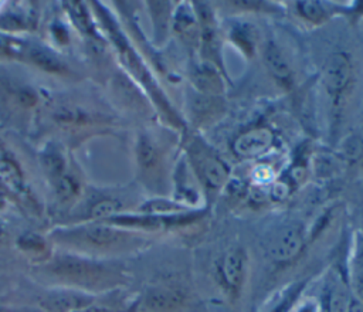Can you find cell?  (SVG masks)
<instances>
[{
	"instance_id": "6da1fadb",
	"label": "cell",
	"mask_w": 363,
	"mask_h": 312,
	"mask_svg": "<svg viewBox=\"0 0 363 312\" xmlns=\"http://www.w3.org/2000/svg\"><path fill=\"white\" fill-rule=\"evenodd\" d=\"M51 238L64 248L95 258L99 255L129 251L146 241L139 233L119 228L104 221L55 228L51 233Z\"/></svg>"
},
{
	"instance_id": "7a4b0ae2",
	"label": "cell",
	"mask_w": 363,
	"mask_h": 312,
	"mask_svg": "<svg viewBox=\"0 0 363 312\" xmlns=\"http://www.w3.org/2000/svg\"><path fill=\"white\" fill-rule=\"evenodd\" d=\"M47 277L62 286L95 294L122 282V272L111 262L77 252H65L51 257L43 268Z\"/></svg>"
},
{
	"instance_id": "3957f363",
	"label": "cell",
	"mask_w": 363,
	"mask_h": 312,
	"mask_svg": "<svg viewBox=\"0 0 363 312\" xmlns=\"http://www.w3.org/2000/svg\"><path fill=\"white\" fill-rule=\"evenodd\" d=\"M356 62L352 52L343 47L332 50L322 61L319 78L329 101L333 129L349 106L356 87Z\"/></svg>"
},
{
	"instance_id": "277c9868",
	"label": "cell",
	"mask_w": 363,
	"mask_h": 312,
	"mask_svg": "<svg viewBox=\"0 0 363 312\" xmlns=\"http://www.w3.org/2000/svg\"><path fill=\"white\" fill-rule=\"evenodd\" d=\"M186 165L207 199H214L230 180V167L216 149L199 133L189 132L183 139Z\"/></svg>"
},
{
	"instance_id": "5b68a950",
	"label": "cell",
	"mask_w": 363,
	"mask_h": 312,
	"mask_svg": "<svg viewBox=\"0 0 363 312\" xmlns=\"http://www.w3.org/2000/svg\"><path fill=\"white\" fill-rule=\"evenodd\" d=\"M95 7L98 9V16H99L101 21L104 23V28L109 34L111 40L115 43L123 64L128 67V69L132 72V75L145 87V89L150 94L155 104L163 111V113H166L169 121L176 125H183V121L177 115H174L166 96L162 94L160 88L155 82V79H153L152 74L149 72V69L146 68L145 62L140 60L139 54L132 48V45L129 44V41L126 40V37L123 35L121 28L118 27L116 21L109 16V13L104 7H101L99 4H95Z\"/></svg>"
},
{
	"instance_id": "8992f818",
	"label": "cell",
	"mask_w": 363,
	"mask_h": 312,
	"mask_svg": "<svg viewBox=\"0 0 363 312\" xmlns=\"http://www.w3.org/2000/svg\"><path fill=\"white\" fill-rule=\"evenodd\" d=\"M250 269L245 247L234 244L224 248L213 261L211 277L220 292L230 301L237 302L242 296Z\"/></svg>"
},
{
	"instance_id": "52a82bcc",
	"label": "cell",
	"mask_w": 363,
	"mask_h": 312,
	"mask_svg": "<svg viewBox=\"0 0 363 312\" xmlns=\"http://www.w3.org/2000/svg\"><path fill=\"white\" fill-rule=\"evenodd\" d=\"M306 235L302 221L296 218L282 220L264 233L261 240L264 255L275 265H286L303 251Z\"/></svg>"
},
{
	"instance_id": "ba28073f",
	"label": "cell",
	"mask_w": 363,
	"mask_h": 312,
	"mask_svg": "<svg viewBox=\"0 0 363 312\" xmlns=\"http://www.w3.org/2000/svg\"><path fill=\"white\" fill-rule=\"evenodd\" d=\"M197 24H199V54L200 60L217 67L224 75V61H223V40L218 27L216 13L210 4L206 1H191Z\"/></svg>"
},
{
	"instance_id": "9c48e42d",
	"label": "cell",
	"mask_w": 363,
	"mask_h": 312,
	"mask_svg": "<svg viewBox=\"0 0 363 312\" xmlns=\"http://www.w3.org/2000/svg\"><path fill=\"white\" fill-rule=\"evenodd\" d=\"M191 302L190 291L179 282H164L147 288L142 305L149 312H182Z\"/></svg>"
},
{
	"instance_id": "30bf717a",
	"label": "cell",
	"mask_w": 363,
	"mask_h": 312,
	"mask_svg": "<svg viewBox=\"0 0 363 312\" xmlns=\"http://www.w3.org/2000/svg\"><path fill=\"white\" fill-rule=\"evenodd\" d=\"M135 153L139 173L145 182L152 186H160L166 169V156L163 147L149 133H139Z\"/></svg>"
},
{
	"instance_id": "8fae6325",
	"label": "cell",
	"mask_w": 363,
	"mask_h": 312,
	"mask_svg": "<svg viewBox=\"0 0 363 312\" xmlns=\"http://www.w3.org/2000/svg\"><path fill=\"white\" fill-rule=\"evenodd\" d=\"M259 54L268 75L281 88L291 89L295 84V69L291 57L284 50V47L275 40L269 38L267 41H262Z\"/></svg>"
},
{
	"instance_id": "7c38bea8",
	"label": "cell",
	"mask_w": 363,
	"mask_h": 312,
	"mask_svg": "<svg viewBox=\"0 0 363 312\" xmlns=\"http://www.w3.org/2000/svg\"><path fill=\"white\" fill-rule=\"evenodd\" d=\"M275 143L272 130L265 125L251 126L238 133L231 145V152L242 159L252 160L265 156Z\"/></svg>"
},
{
	"instance_id": "4fadbf2b",
	"label": "cell",
	"mask_w": 363,
	"mask_h": 312,
	"mask_svg": "<svg viewBox=\"0 0 363 312\" xmlns=\"http://www.w3.org/2000/svg\"><path fill=\"white\" fill-rule=\"evenodd\" d=\"M95 302V294L61 286L43 295L38 299V308L44 312H75Z\"/></svg>"
},
{
	"instance_id": "5bb4252c",
	"label": "cell",
	"mask_w": 363,
	"mask_h": 312,
	"mask_svg": "<svg viewBox=\"0 0 363 312\" xmlns=\"http://www.w3.org/2000/svg\"><path fill=\"white\" fill-rule=\"evenodd\" d=\"M187 109L194 129H199L211 125L224 113V102L221 96H211L193 89L187 96Z\"/></svg>"
},
{
	"instance_id": "9a60e30c",
	"label": "cell",
	"mask_w": 363,
	"mask_h": 312,
	"mask_svg": "<svg viewBox=\"0 0 363 312\" xmlns=\"http://www.w3.org/2000/svg\"><path fill=\"white\" fill-rule=\"evenodd\" d=\"M190 84L194 91L211 96H221L225 91L224 74L206 61L194 62L189 72Z\"/></svg>"
},
{
	"instance_id": "2e32d148",
	"label": "cell",
	"mask_w": 363,
	"mask_h": 312,
	"mask_svg": "<svg viewBox=\"0 0 363 312\" xmlns=\"http://www.w3.org/2000/svg\"><path fill=\"white\" fill-rule=\"evenodd\" d=\"M225 37L238 51H241L242 55H245L247 60L257 55L262 45L258 28L245 20H237L234 23L231 21V24L227 27Z\"/></svg>"
},
{
	"instance_id": "e0dca14e",
	"label": "cell",
	"mask_w": 363,
	"mask_h": 312,
	"mask_svg": "<svg viewBox=\"0 0 363 312\" xmlns=\"http://www.w3.org/2000/svg\"><path fill=\"white\" fill-rule=\"evenodd\" d=\"M172 28L184 45L191 50L199 48V24L191 4L176 6L172 13Z\"/></svg>"
},
{
	"instance_id": "ac0fdd59",
	"label": "cell",
	"mask_w": 363,
	"mask_h": 312,
	"mask_svg": "<svg viewBox=\"0 0 363 312\" xmlns=\"http://www.w3.org/2000/svg\"><path fill=\"white\" fill-rule=\"evenodd\" d=\"M24 60L50 74H65L68 71L65 62L57 52L37 41H28Z\"/></svg>"
},
{
	"instance_id": "d6986e66",
	"label": "cell",
	"mask_w": 363,
	"mask_h": 312,
	"mask_svg": "<svg viewBox=\"0 0 363 312\" xmlns=\"http://www.w3.org/2000/svg\"><path fill=\"white\" fill-rule=\"evenodd\" d=\"M350 284L354 298L363 303V228L356 233L350 258Z\"/></svg>"
},
{
	"instance_id": "ffe728a7",
	"label": "cell",
	"mask_w": 363,
	"mask_h": 312,
	"mask_svg": "<svg viewBox=\"0 0 363 312\" xmlns=\"http://www.w3.org/2000/svg\"><path fill=\"white\" fill-rule=\"evenodd\" d=\"M40 162L47 179L55 183L62 174L67 173V163L65 157L61 150L55 145H47L40 153Z\"/></svg>"
},
{
	"instance_id": "44dd1931",
	"label": "cell",
	"mask_w": 363,
	"mask_h": 312,
	"mask_svg": "<svg viewBox=\"0 0 363 312\" xmlns=\"http://www.w3.org/2000/svg\"><path fill=\"white\" fill-rule=\"evenodd\" d=\"M292 9L302 21L311 26H319L330 16L326 4L322 1H294Z\"/></svg>"
},
{
	"instance_id": "7402d4cb",
	"label": "cell",
	"mask_w": 363,
	"mask_h": 312,
	"mask_svg": "<svg viewBox=\"0 0 363 312\" xmlns=\"http://www.w3.org/2000/svg\"><path fill=\"white\" fill-rule=\"evenodd\" d=\"M123 204L116 197H102L96 200L88 210V218L92 221H104L115 214L122 213Z\"/></svg>"
},
{
	"instance_id": "603a6c76",
	"label": "cell",
	"mask_w": 363,
	"mask_h": 312,
	"mask_svg": "<svg viewBox=\"0 0 363 312\" xmlns=\"http://www.w3.org/2000/svg\"><path fill=\"white\" fill-rule=\"evenodd\" d=\"M17 247L20 251L30 257H40L43 258L45 252H48V243L47 238L37 234V233H24L21 234L17 241Z\"/></svg>"
},
{
	"instance_id": "cb8c5ba5",
	"label": "cell",
	"mask_w": 363,
	"mask_h": 312,
	"mask_svg": "<svg viewBox=\"0 0 363 312\" xmlns=\"http://www.w3.org/2000/svg\"><path fill=\"white\" fill-rule=\"evenodd\" d=\"M67 11L69 13L74 24L85 34L88 35H95L96 30L95 26L91 21V16L86 10V7L81 1H67L65 3Z\"/></svg>"
},
{
	"instance_id": "d4e9b609",
	"label": "cell",
	"mask_w": 363,
	"mask_h": 312,
	"mask_svg": "<svg viewBox=\"0 0 363 312\" xmlns=\"http://www.w3.org/2000/svg\"><path fill=\"white\" fill-rule=\"evenodd\" d=\"M52 187L55 190V194L60 200L71 201L81 193V183L72 173L62 174L55 183H52Z\"/></svg>"
},
{
	"instance_id": "484cf974",
	"label": "cell",
	"mask_w": 363,
	"mask_h": 312,
	"mask_svg": "<svg viewBox=\"0 0 363 312\" xmlns=\"http://www.w3.org/2000/svg\"><path fill=\"white\" fill-rule=\"evenodd\" d=\"M27 44H28L27 40H21V38L0 33V55L1 57L24 60Z\"/></svg>"
},
{
	"instance_id": "4316f807",
	"label": "cell",
	"mask_w": 363,
	"mask_h": 312,
	"mask_svg": "<svg viewBox=\"0 0 363 312\" xmlns=\"http://www.w3.org/2000/svg\"><path fill=\"white\" fill-rule=\"evenodd\" d=\"M0 179L13 189L21 187V173L17 166L0 155Z\"/></svg>"
},
{
	"instance_id": "83f0119b",
	"label": "cell",
	"mask_w": 363,
	"mask_h": 312,
	"mask_svg": "<svg viewBox=\"0 0 363 312\" xmlns=\"http://www.w3.org/2000/svg\"><path fill=\"white\" fill-rule=\"evenodd\" d=\"M27 18L23 17L20 13H9L0 17V26L6 30H21L27 24Z\"/></svg>"
},
{
	"instance_id": "f1b7e54d",
	"label": "cell",
	"mask_w": 363,
	"mask_h": 312,
	"mask_svg": "<svg viewBox=\"0 0 363 312\" xmlns=\"http://www.w3.org/2000/svg\"><path fill=\"white\" fill-rule=\"evenodd\" d=\"M289 312H320V305L312 298H303L299 299L298 303H292L289 308Z\"/></svg>"
},
{
	"instance_id": "f546056e",
	"label": "cell",
	"mask_w": 363,
	"mask_h": 312,
	"mask_svg": "<svg viewBox=\"0 0 363 312\" xmlns=\"http://www.w3.org/2000/svg\"><path fill=\"white\" fill-rule=\"evenodd\" d=\"M75 312H125L119 308H112V306H106V305H99L98 301L92 305H88L79 311H75Z\"/></svg>"
},
{
	"instance_id": "4dcf8cb0",
	"label": "cell",
	"mask_w": 363,
	"mask_h": 312,
	"mask_svg": "<svg viewBox=\"0 0 363 312\" xmlns=\"http://www.w3.org/2000/svg\"><path fill=\"white\" fill-rule=\"evenodd\" d=\"M0 312H44L40 308H31V306H0Z\"/></svg>"
},
{
	"instance_id": "1f68e13d",
	"label": "cell",
	"mask_w": 363,
	"mask_h": 312,
	"mask_svg": "<svg viewBox=\"0 0 363 312\" xmlns=\"http://www.w3.org/2000/svg\"><path fill=\"white\" fill-rule=\"evenodd\" d=\"M347 312H363V303L359 302L356 298L352 299L347 305Z\"/></svg>"
},
{
	"instance_id": "d6a6232c",
	"label": "cell",
	"mask_w": 363,
	"mask_h": 312,
	"mask_svg": "<svg viewBox=\"0 0 363 312\" xmlns=\"http://www.w3.org/2000/svg\"><path fill=\"white\" fill-rule=\"evenodd\" d=\"M6 230H4V227L3 225H0V244H3L4 243V240H6Z\"/></svg>"
},
{
	"instance_id": "836d02e7",
	"label": "cell",
	"mask_w": 363,
	"mask_h": 312,
	"mask_svg": "<svg viewBox=\"0 0 363 312\" xmlns=\"http://www.w3.org/2000/svg\"><path fill=\"white\" fill-rule=\"evenodd\" d=\"M359 123H360V133H359V135L363 138V111H362V113H360V122H359Z\"/></svg>"
}]
</instances>
